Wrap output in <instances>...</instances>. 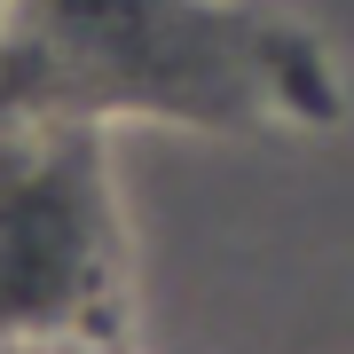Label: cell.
<instances>
[{
  "mask_svg": "<svg viewBox=\"0 0 354 354\" xmlns=\"http://www.w3.org/2000/svg\"><path fill=\"white\" fill-rule=\"evenodd\" d=\"M0 102L244 142L330 134L346 79L299 16L252 0H0Z\"/></svg>",
  "mask_w": 354,
  "mask_h": 354,
  "instance_id": "obj_1",
  "label": "cell"
},
{
  "mask_svg": "<svg viewBox=\"0 0 354 354\" xmlns=\"http://www.w3.org/2000/svg\"><path fill=\"white\" fill-rule=\"evenodd\" d=\"M134 323V228L111 127L0 102V346L118 354Z\"/></svg>",
  "mask_w": 354,
  "mask_h": 354,
  "instance_id": "obj_2",
  "label": "cell"
}]
</instances>
